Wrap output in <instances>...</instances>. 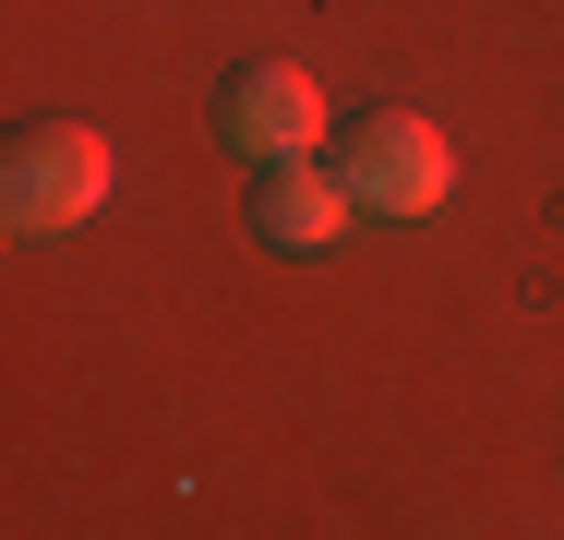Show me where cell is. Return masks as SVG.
<instances>
[{
  "mask_svg": "<svg viewBox=\"0 0 564 540\" xmlns=\"http://www.w3.org/2000/svg\"><path fill=\"white\" fill-rule=\"evenodd\" d=\"M97 205H109V132L97 120H24L0 156V216L48 240V228H85Z\"/></svg>",
  "mask_w": 564,
  "mask_h": 540,
  "instance_id": "1",
  "label": "cell"
},
{
  "mask_svg": "<svg viewBox=\"0 0 564 540\" xmlns=\"http://www.w3.org/2000/svg\"><path fill=\"white\" fill-rule=\"evenodd\" d=\"M348 216H360V205H348V181H337V169H313V156H289V169L252 181V228H264V252H325Z\"/></svg>",
  "mask_w": 564,
  "mask_h": 540,
  "instance_id": "4",
  "label": "cell"
},
{
  "mask_svg": "<svg viewBox=\"0 0 564 540\" xmlns=\"http://www.w3.org/2000/svg\"><path fill=\"white\" fill-rule=\"evenodd\" d=\"M337 181H348L360 216H433L456 193V144L421 120V108H372V120L337 144Z\"/></svg>",
  "mask_w": 564,
  "mask_h": 540,
  "instance_id": "2",
  "label": "cell"
},
{
  "mask_svg": "<svg viewBox=\"0 0 564 540\" xmlns=\"http://www.w3.org/2000/svg\"><path fill=\"white\" fill-rule=\"evenodd\" d=\"M228 144L252 156V169H289V156H313L325 144V85L301 73V61H252L240 85H228Z\"/></svg>",
  "mask_w": 564,
  "mask_h": 540,
  "instance_id": "3",
  "label": "cell"
}]
</instances>
